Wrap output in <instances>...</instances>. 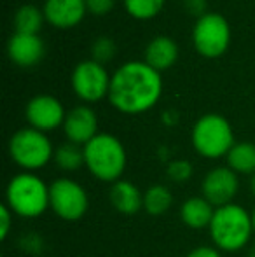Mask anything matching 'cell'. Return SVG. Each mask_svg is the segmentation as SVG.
I'll list each match as a JSON object with an SVG mask.
<instances>
[{"mask_svg":"<svg viewBox=\"0 0 255 257\" xmlns=\"http://www.w3.org/2000/svg\"><path fill=\"white\" fill-rule=\"evenodd\" d=\"M210 236L220 252H239L252 241V213L245 206L229 203L215 208L210 224Z\"/></svg>","mask_w":255,"mask_h":257,"instance_id":"obj_2","label":"cell"},{"mask_svg":"<svg viewBox=\"0 0 255 257\" xmlns=\"http://www.w3.org/2000/svg\"><path fill=\"white\" fill-rule=\"evenodd\" d=\"M6 206L21 219H37L49 208V186L32 172H21L6 187Z\"/></svg>","mask_w":255,"mask_h":257,"instance_id":"obj_4","label":"cell"},{"mask_svg":"<svg viewBox=\"0 0 255 257\" xmlns=\"http://www.w3.org/2000/svg\"><path fill=\"white\" fill-rule=\"evenodd\" d=\"M14 213L11 212L9 208H7L6 205L0 208V220H2V224H0V240H6L7 236H9V231H11V220H13Z\"/></svg>","mask_w":255,"mask_h":257,"instance_id":"obj_26","label":"cell"},{"mask_svg":"<svg viewBox=\"0 0 255 257\" xmlns=\"http://www.w3.org/2000/svg\"><path fill=\"white\" fill-rule=\"evenodd\" d=\"M248 257H255V245L252 248H250V252H248Z\"/></svg>","mask_w":255,"mask_h":257,"instance_id":"obj_30","label":"cell"},{"mask_svg":"<svg viewBox=\"0 0 255 257\" xmlns=\"http://www.w3.org/2000/svg\"><path fill=\"white\" fill-rule=\"evenodd\" d=\"M110 203L123 215H135L143 208V193L129 180H117L110 187Z\"/></svg>","mask_w":255,"mask_h":257,"instance_id":"obj_16","label":"cell"},{"mask_svg":"<svg viewBox=\"0 0 255 257\" xmlns=\"http://www.w3.org/2000/svg\"><path fill=\"white\" fill-rule=\"evenodd\" d=\"M252 222H253V233H255V208H253V212H252Z\"/></svg>","mask_w":255,"mask_h":257,"instance_id":"obj_31","label":"cell"},{"mask_svg":"<svg viewBox=\"0 0 255 257\" xmlns=\"http://www.w3.org/2000/svg\"><path fill=\"white\" fill-rule=\"evenodd\" d=\"M250 191H252V193L255 194V173L252 177H250Z\"/></svg>","mask_w":255,"mask_h":257,"instance_id":"obj_29","label":"cell"},{"mask_svg":"<svg viewBox=\"0 0 255 257\" xmlns=\"http://www.w3.org/2000/svg\"><path fill=\"white\" fill-rule=\"evenodd\" d=\"M184 6L189 14H194L197 18L206 14V0H184Z\"/></svg>","mask_w":255,"mask_h":257,"instance_id":"obj_27","label":"cell"},{"mask_svg":"<svg viewBox=\"0 0 255 257\" xmlns=\"http://www.w3.org/2000/svg\"><path fill=\"white\" fill-rule=\"evenodd\" d=\"M116 0H86V9L93 16H105L112 11Z\"/></svg>","mask_w":255,"mask_h":257,"instance_id":"obj_25","label":"cell"},{"mask_svg":"<svg viewBox=\"0 0 255 257\" xmlns=\"http://www.w3.org/2000/svg\"><path fill=\"white\" fill-rule=\"evenodd\" d=\"M55 163L65 172H75L84 165V149L77 144H62L55 151Z\"/></svg>","mask_w":255,"mask_h":257,"instance_id":"obj_21","label":"cell"},{"mask_svg":"<svg viewBox=\"0 0 255 257\" xmlns=\"http://www.w3.org/2000/svg\"><path fill=\"white\" fill-rule=\"evenodd\" d=\"M124 9L131 18L147 21L156 18L163 11L166 0H123Z\"/></svg>","mask_w":255,"mask_h":257,"instance_id":"obj_22","label":"cell"},{"mask_svg":"<svg viewBox=\"0 0 255 257\" xmlns=\"http://www.w3.org/2000/svg\"><path fill=\"white\" fill-rule=\"evenodd\" d=\"M42 21H46L42 9H39L34 4H23L14 13V30L18 34H32L39 35V30L42 27Z\"/></svg>","mask_w":255,"mask_h":257,"instance_id":"obj_19","label":"cell"},{"mask_svg":"<svg viewBox=\"0 0 255 257\" xmlns=\"http://www.w3.org/2000/svg\"><path fill=\"white\" fill-rule=\"evenodd\" d=\"M166 175L173 182H185L192 177V165L187 159H175L168 165Z\"/></svg>","mask_w":255,"mask_h":257,"instance_id":"obj_24","label":"cell"},{"mask_svg":"<svg viewBox=\"0 0 255 257\" xmlns=\"http://www.w3.org/2000/svg\"><path fill=\"white\" fill-rule=\"evenodd\" d=\"M110 81L107 68L95 60H82L72 70L70 84L79 100L84 103H96L103 98H109Z\"/></svg>","mask_w":255,"mask_h":257,"instance_id":"obj_8","label":"cell"},{"mask_svg":"<svg viewBox=\"0 0 255 257\" xmlns=\"http://www.w3.org/2000/svg\"><path fill=\"white\" fill-rule=\"evenodd\" d=\"M84 166L95 179L102 182H117L128 165L123 142L110 133H98L84 147Z\"/></svg>","mask_w":255,"mask_h":257,"instance_id":"obj_3","label":"cell"},{"mask_svg":"<svg viewBox=\"0 0 255 257\" xmlns=\"http://www.w3.org/2000/svg\"><path fill=\"white\" fill-rule=\"evenodd\" d=\"M201 191L204 200L210 201L215 208L234 203V198L239 191L238 173L232 172L229 166H217L204 175Z\"/></svg>","mask_w":255,"mask_h":257,"instance_id":"obj_11","label":"cell"},{"mask_svg":"<svg viewBox=\"0 0 255 257\" xmlns=\"http://www.w3.org/2000/svg\"><path fill=\"white\" fill-rule=\"evenodd\" d=\"M89 206L88 193L79 182L67 177L49 184V208L63 220H79L86 215Z\"/></svg>","mask_w":255,"mask_h":257,"instance_id":"obj_9","label":"cell"},{"mask_svg":"<svg viewBox=\"0 0 255 257\" xmlns=\"http://www.w3.org/2000/svg\"><path fill=\"white\" fill-rule=\"evenodd\" d=\"M225 158H227V166L238 175L252 177L255 173V144L236 142Z\"/></svg>","mask_w":255,"mask_h":257,"instance_id":"obj_18","label":"cell"},{"mask_svg":"<svg viewBox=\"0 0 255 257\" xmlns=\"http://www.w3.org/2000/svg\"><path fill=\"white\" fill-rule=\"evenodd\" d=\"M173 194L163 184H154L143 193V210L152 217H161L170 210Z\"/></svg>","mask_w":255,"mask_h":257,"instance_id":"obj_20","label":"cell"},{"mask_svg":"<svg viewBox=\"0 0 255 257\" xmlns=\"http://www.w3.org/2000/svg\"><path fill=\"white\" fill-rule=\"evenodd\" d=\"M116 56V44L110 37H98L91 46V60L105 65Z\"/></svg>","mask_w":255,"mask_h":257,"instance_id":"obj_23","label":"cell"},{"mask_svg":"<svg viewBox=\"0 0 255 257\" xmlns=\"http://www.w3.org/2000/svg\"><path fill=\"white\" fill-rule=\"evenodd\" d=\"M178 60V46L168 35H157L147 44L145 48V63L154 70L164 72L175 65Z\"/></svg>","mask_w":255,"mask_h":257,"instance_id":"obj_15","label":"cell"},{"mask_svg":"<svg viewBox=\"0 0 255 257\" xmlns=\"http://www.w3.org/2000/svg\"><path fill=\"white\" fill-rule=\"evenodd\" d=\"M42 13L51 27L67 30L77 27L84 20L88 9L86 0H46Z\"/></svg>","mask_w":255,"mask_h":257,"instance_id":"obj_13","label":"cell"},{"mask_svg":"<svg viewBox=\"0 0 255 257\" xmlns=\"http://www.w3.org/2000/svg\"><path fill=\"white\" fill-rule=\"evenodd\" d=\"M63 133L68 142L84 147L89 140L98 135V115L88 105H77L70 112L63 122Z\"/></svg>","mask_w":255,"mask_h":257,"instance_id":"obj_12","label":"cell"},{"mask_svg":"<svg viewBox=\"0 0 255 257\" xmlns=\"http://www.w3.org/2000/svg\"><path fill=\"white\" fill-rule=\"evenodd\" d=\"M25 117L30 128L48 133L63 126L67 112L58 98L51 95H37L25 107Z\"/></svg>","mask_w":255,"mask_h":257,"instance_id":"obj_10","label":"cell"},{"mask_svg":"<svg viewBox=\"0 0 255 257\" xmlns=\"http://www.w3.org/2000/svg\"><path fill=\"white\" fill-rule=\"evenodd\" d=\"M192 44L203 58H220L231 44L229 21L218 13L203 14L192 28Z\"/></svg>","mask_w":255,"mask_h":257,"instance_id":"obj_7","label":"cell"},{"mask_svg":"<svg viewBox=\"0 0 255 257\" xmlns=\"http://www.w3.org/2000/svg\"><path fill=\"white\" fill-rule=\"evenodd\" d=\"M187 257H222V254L217 247H208V245H203V247H196L194 250L189 252Z\"/></svg>","mask_w":255,"mask_h":257,"instance_id":"obj_28","label":"cell"},{"mask_svg":"<svg viewBox=\"0 0 255 257\" xmlns=\"http://www.w3.org/2000/svg\"><path fill=\"white\" fill-rule=\"evenodd\" d=\"M215 215V206L203 196H192L184 201L180 208V219L191 229H204L210 227Z\"/></svg>","mask_w":255,"mask_h":257,"instance_id":"obj_17","label":"cell"},{"mask_svg":"<svg viewBox=\"0 0 255 257\" xmlns=\"http://www.w3.org/2000/svg\"><path fill=\"white\" fill-rule=\"evenodd\" d=\"M191 140L196 153L208 159L224 158L236 144L232 126L220 114L201 115L192 126Z\"/></svg>","mask_w":255,"mask_h":257,"instance_id":"obj_5","label":"cell"},{"mask_svg":"<svg viewBox=\"0 0 255 257\" xmlns=\"http://www.w3.org/2000/svg\"><path fill=\"white\" fill-rule=\"evenodd\" d=\"M163 95L161 72L145 61H126L112 74L109 102L121 114L136 115L154 108Z\"/></svg>","mask_w":255,"mask_h":257,"instance_id":"obj_1","label":"cell"},{"mask_svg":"<svg viewBox=\"0 0 255 257\" xmlns=\"http://www.w3.org/2000/svg\"><path fill=\"white\" fill-rule=\"evenodd\" d=\"M7 149L11 159L25 172L44 168L55 158V149L48 135L30 126L14 132L9 139Z\"/></svg>","mask_w":255,"mask_h":257,"instance_id":"obj_6","label":"cell"},{"mask_svg":"<svg viewBox=\"0 0 255 257\" xmlns=\"http://www.w3.org/2000/svg\"><path fill=\"white\" fill-rule=\"evenodd\" d=\"M46 48L39 35L18 34L14 32L7 41V56L14 65L21 68H30L44 58Z\"/></svg>","mask_w":255,"mask_h":257,"instance_id":"obj_14","label":"cell"}]
</instances>
